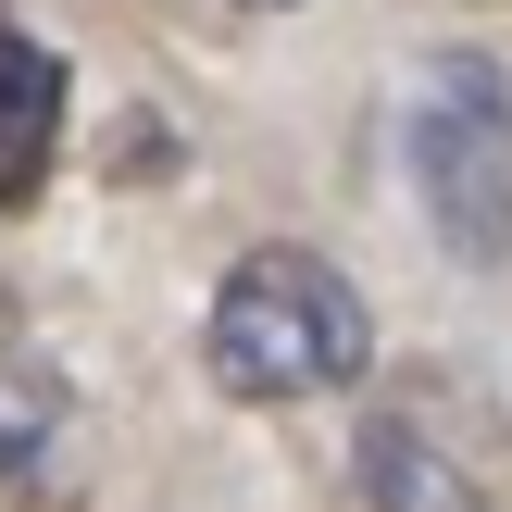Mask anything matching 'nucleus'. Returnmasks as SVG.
Wrapping results in <instances>:
<instances>
[{
    "instance_id": "nucleus-1",
    "label": "nucleus",
    "mask_w": 512,
    "mask_h": 512,
    "mask_svg": "<svg viewBox=\"0 0 512 512\" xmlns=\"http://www.w3.org/2000/svg\"><path fill=\"white\" fill-rule=\"evenodd\" d=\"M200 363H213L225 400H263V413L275 400H325V388H363L375 313L313 250H250L213 288V313H200Z\"/></svg>"
},
{
    "instance_id": "nucleus-2",
    "label": "nucleus",
    "mask_w": 512,
    "mask_h": 512,
    "mask_svg": "<svg viewBox=\"0 0 512 512\" xmlns=\"http://www.w3.org/2000/svg\"><path fill=\"white\" fill-rule=\"evenodd\" d=\"M413 188L450 263H500L512 250V88L488 50H450L413 88Z\"/></svg>"
},
{
    "instance_id": "nucleus-3",
    "label": "nucleus",
    "mask_w": 512,
    "mask_h": 512,
    "mask_svg": "<svg viewBox=\"0 0 512 512\" xmlns=\"http://www.w3.org/2000/svg\"><path fill=\"white\" fill-rule=\"evenodd\" d=\"M50 150H63V50L0 25V213L50 188Z\"/></svg>"
},
{
    "instance_id": "nucleus-4",
    "label": "nucleus",
    "mask_w": 512,
    "mask_h": 512,
    "mask_svg": "<svg viewBox=\"0 0 512 512\" xmlns=\"http://www.w3.org/2000/svg\"><path fill=\"white\" fill-rule=\"evenodd\" d=\"M363 500L375 512H488V488L463 475V450L425 413H375L363 425Z\"/></svg>"
},
{
    "instance_id": "nucleus-5",
    "label": "nucleus",
    "mask_w": 512,
    "mask_h": 512,
    "mask_svg": "<svg viewBox=\"0 0 512 512\" xmlns=\"http://www.w3.org/2000/svg\"><path fill=\"white\" fill-rule=\"evenodd\" d=\"M63 450V388L38 363H0V488H38Z\"/></svg>"
},
{
    "instance_id": "nucleus-6",
    "label": "nucleus",
    "mask_w": 512,
    "mask_h": 512,
    "mask_svg": "<svg viewBox=\"0 0 512 512\" xmlns=\"http://www.w3.org/2000/svg\"><path fill=\"white\" fill-rule=\"evenodd\" d=\"M263 13H288V0H263Z\"/></svg>"
}]
</instances>
